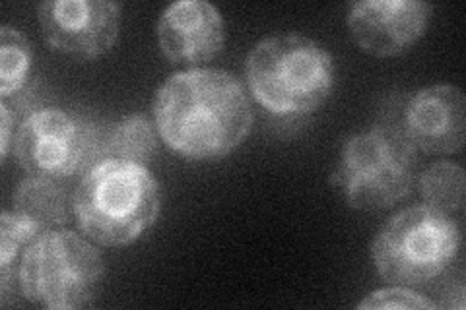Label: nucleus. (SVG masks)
<instances>
[{
  "mask_svg": "<svg viewBox=\"0 0 466 310\" xmlns=\"http://www.w3.org/2000/svg\"><path fill=\"white\" fill-rule=\"evenodd\" d=\"M157 135L193 161L222 159L249 135L253 109L229 72L191 68L173 74L154 97Z\"/></svg>",
  "mask_w": 466,
  "mask_h": 310,
  "instance_id": "f257e3e1",
  "label": "nucleus"
},
{
  "mask_svg": "<svg viewBox=\"0 0 466 310\" xmlns=\"http://www.w3.org/2000/svg\"><path fill=\"white\" fill-rule=\"evenodd\" d=\"M72 210L87 239L127 246L154 225L162 210V186L146 165L107 157L84 173Z\"/></svg>",
  "mask_w": 466,
  "mask_h": 310,
  "instance_id": "f03ea898",
  "label": "nucleus"
},
{
  "mask_svg": "<svg viewBox=\"0 0 466 310\" xmlns=\"http://www.w3.org/2000/svg\"><path fill=\"white\" fill-rule=\"evenodd\" d=\"M251 94L279 116L315 111L334 87L332 55L317 41L284 34L260 39L245 61Z\"/></svg>",
  "mask_w": 466,
  "mask_h": 310,
  "instance_id": "7ed1b4c3",
  "label": "nucleus"
},
{
  "mask_svg": "<svg viewBox=\"0 0 466 310\" xmlns=\"http://www.w3.org/2000/svg\"><path fill=\"white\" fill-rule=\"evenodd\" d=\"M414 175L416 147L402 126L379 123L346 140L330 183L350 208L375 212L402 200L412 188Z\"/></svg>",
  "mask_w": 466,
  "mask_h": 310,
  "instance_id": "20e7f679",
  "label": "nucleus"
},
{
  "mask_svg": "<svg viewBox=\"0 0 466 310\" xmlns=\"http://www.w3.org/2000/svg\"><path fill=\"white\" fill-rule=\"evenodd\" d=\"M99 250L72 231H46L24 250L16 282L27 301L51 310L90 306L104 285Z\"/></svg>",
  "mask_w": 466,
  "mask_h": 310,
  "instance_id": "39448f33",
  "label": "nucleus"
},
{
  "mask_svg": "<svg viewBox=\"0 0 466 310\" xmlns=\"http://www.w3.org/2000/svg\"><path fill=\"white\" fill-rule=\"evenodd\" d=\"M461 229L426 204L392 215L371 245L375 268L387 284L412 287L440 277L455 260Z\"/></svg>",
  "mask_w": 466,
  "mask_h": 310,
  "instance_id": "423d86ee",
  "label": "nucleus"
},
{
  "mask_svg": "<svg viewBox=\"0 0 466 310\" xmlns=\"http://www.w3.org/2000/svg\"><path fill=\"white\" fill-rule=\"evenodd\" d=\"M14 145L29 176L65 179L106 159V130L61 109H39L25 116Z\"/></svg>",
  "mask_w": 466,
  "mask_h": 310,
  "instance_id": "0eeeda50",
  "label": "nucleus"
},
{
  "mask_svg": "<svg viewBox=\"0 0 466 310\" xmlns=\"http://www.w3.org/2000/svg\"><path fill=\"white\" fill-rule=\"evenodd\" d=\"M37 14L47 45L82 61L106 55L119 37L121 6L111 0H46Z\"/></svg>",
  "mask_w": 466,
  "mask_h": 310,
  "instance_id": "6e6552de",
  "label": "nucleus"
},
{
  "mask_svg": "<svg viewBox=\"0 0 466 310\" xmlns=\"http://www.w3.org/2000/svg\"><path fill=\"white\" fill-rule=\"evenodd\" d=\"M431 5L421 0H361L348 14L358 45L377 56H392L412 47L426 34Z\"/></svg>",
  "mask_w": 466,
  "mask_h": 310,
  "instance_id": "1a4fd4ad",
  "label": "nucleus"
},
{
  "mask_svg": "<svg viewBox=\"0 0 466 310\" xmlns=\"http://www.w3.org/2000/svg\"><path fill=\"white\" fill-rule=\"evenodd\" d=\"M404 135L428 154H457L466 138V103L457 85L437 84L416 92L404 111Z\"/></svg>",
  "mask_w": 466,
  "mask_h": 310,
  "instance_id": "9d476101",
  "label": "nucleus"
},
{
  "mask_svg": "<svg viewBox=\"0 0 466 310\" xmlns=\"http://www.w3.org/2000/svg\"><path fill=\"white\" fill-rule=\"evenodd\" d=\"M157 43L171 63L198 66L222 51L226 25L220 10L207 0H179L157 20Z\"/></svg>",
  "mask_w": 466,
  "mask_h": 310,
  "instance_id": "9b49d317",
  "label": "nucleus"
},
{
  "mask_svg": "<svg viewBox=\"0 0 466 310\" xmlns=\"http://www.w3.org/2000/svg\"><path fill=\"white\" fill-rule=\"evenodd\" d=\"M12 212L37 225L41 231L65 225L68 221V198L55 179L27 176L14 192Z\"/></svg>",
  "mask_w": 466,
  "mask_h": 310,
  "instance_id": "f8f14e48",
  "label": "nucleus"
},
{
  "mask_svg": "<svg viewBox=\"0 0 466 310\" xmlns=\"http://www.w3.org/2000/svg\"><path fill=\"white\" fill-rule=\"evenodd\" d=\"M156 123L148 116L133 113L106 130V159H123L130 164L148 165L156 150Z\"/></svg>",
  "mask_w": 466,
  "mask_h": 310,
  "instance_id": "ddd939ff",
  "label": "nucleus"
},
{
  "mask_svg": "<svg viewBox=\"0 0 466 310\" xmlns=\"http://www.w3.org/2000/svg\"><path fill=\"white\" fill-rule=\"evenodd\" d=\"M420 192L430 208L453 214L461 212L464 205L466 179L461 165L451 161H437L420 176Z\"/></svg>",
  "mask_w": 466,
  "mask_h": 310,
  "instance_id": "4468645a",
  "label": "nucleus"
},
{
  "mask_svg": "<svg viewBox=\"0 0 466 310\" xmlns=\"http://www.w3.org/2000/svg\"><path fill=\"white\" fill-rule=\"evenodd\" d=\"M32 47L16 27H0V97L6 101L20 94L32 68Z\"/></svg>",
  "mask_w": 466,
  "mask_h": 310,
  "instance_id": "2eb2a0df",
  "label": "nucleus"
},
{
  "mask_svg": "<svg viewBox=\"0 0 466 310\" xmlns=\"http://www.w3.org/2000/svg\"><path fill=\"white\" fill-rule=\"evenodd\" d=\"M41 233L46 231L12 210L3 212L0 215V275L12 274V262L18 256L20 248L35 241Z\"/></svg>",
  "mask_w": 466,
  "mask_h": 310,
  "instance_id": "dca6fc26",
  "label": "nucleus"
},
{
  "mask_svg": "<svg viewBox=\"0 0 466 310\" xmlns=\"http://www.w3.org/2000/svg\"><path fill=\"white\" fill-rule=\"evenodd\" d=\"M358 308H437L433 301H428L421 295L408 291L406 287L392 285L389 289L375 291L363 299Z\"/></svg>",
  "mask_w": 466,
  "mask_h": 310,
  "instance_id": "f3484780",
  "label": "nucleus"
},
{
  "mask_svg": "<svg viewBox=\"0 0 466 310\" xmlns=\"http://www.w3.org/2000/svg\"><path fill=\"white\" fill-rule=\"evenodd\" d=\"M12 125H14V116L10 113V107L6 105V101H3L0 103V126H3V135H0V154H3V159H6L10 152Z\"/></svg>",
  "mask_w": 466,
  "mask_h": 310,
  "instance_id": "a211bd4d",
  "label": "nucleus"
}]
</instances>
